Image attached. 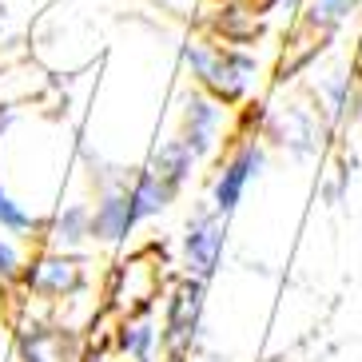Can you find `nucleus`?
Masks as SVG:
<instances>
[{"label": "nucleus", "instance_id": "0eeeda50", "mask_svg": "<svg viewBox=\"0 0 362 362\" xmlns=\"http://www.w3.org/2000/svg\"><path fill=\"white\" fill-rule=\"evenodd\" d=\"M223 124H227V107L219 104L215 96H207L203 88H187L180 104V132L192 151L199 160H211L219 151V139H223Z\"/></svg>", "mask_w": 362, "mask_h": 362}, {"label": "nucleus", "instance_id": "a211bd4d", "mask_svg": "<svg viewBox=\"0 0 362 362\" xmlns=\"http://www.w3.org/2000/svg\"><path fill=\"white\" fill-rule=\"evenodd\" d=\"M24 251L21 243L12 239V235L0 231V287H16V283H24Z\"/></svg>", "mask_w": 362, "mask_h": 362}, {"label": "nucleus", "instance_id": "f03ea898", "mask_svg": "<svg viewBox=\"0 0 362 362\" xmlns=\"http://www.w3.org/2000/svg\"><path fill=\"white\" fill-rule=\"evenodd\" d=\"M207 310V283L192 275H180L163 291V310H160V351L168 362H187L195 351Z\"/></svg>", "mask_w": 362, "mask_h": 362}, {"label": "nucleus", "instance_id": "f8f14e48", "mask_svg": "<svg viewBox=\"0 0 362 362\" xmlns=\"http://www.w3.org/2000/svg\"><path fill=\"white\" fill-rule=\"evenodd\" d=\"M21 362H80V342L64 327H33L21 330Z\"/></svg>", "mask_w": 362, "mask_h": 362}, {"label": "nucleus", "instance_id": "7ed1b4c3", "mask_svg": "<svg viewBox=\"0 0 362 362\" xmlns=\"http://www.w3.org/2000/svg\"><path fill=\"white\" fill-rule=\"evenodd\" d=\"M163 291H168L163 255L156 247H148V251H136V255H128L124 263H116L107 298H112V310L124 319V315H139V310H156Z\"/></svg>", "mask_w": 362, "mask_h": 362}, {"label": "nucleus", "instance_id": "1a4fd4ad", "mask_svg": "<svg viewBox=\"0 0 362 362\" xmlns=\"http://www.w3.org/2000/svg\"><path fill=\"white\" fill-rule=\"evenodd\" d=\"M315 112L327 119L330 132L362 116L358 84H354V72H351V68H334V72L319 76V84H315Z\"/></svg>", "mask_w": 362, "mask_h": 362}, {"label": "nucleus", "instance_id": "39448f33", "mask_svg": "<svg viewBox=\"0 0 362 362\" xmlns=\"http://www.w3.org/2000/svg\"><path fill=\"white\" fill-rule=\"evenodd\" d=\"M223 251H227V215H219L211 203L203 199L187 223H183L180 235V271L192 279H203L211 283V275L219 271L223 263Z\"/></svg>", "mask_w": 362, "mask_h": 362}, {"label": "nucleus", "instance_id": "f3484780", "mask_svg": "<svg viewBox=\"0 0 362 362\" xmlns=\"http://www.w3.org/2000/svg\"><path fill=\"white\" fill-rule=\"evenodd\" d=\"M0 231L12 235V239H33L36 231H44V223L36 219L33 211H24L21 203L0 187Z\"/></svg>", "mask_w": 362, "mask_h": 362}, {"label": "nucleus", "instance_id": "f257e3e1", "mask_svg": "<svg viewBox=\"0 0 362 362\" xmlns=\"http://www.w3.org/2000/svg\"><path fill=\"white\" fill-rule=\"evenodd\" d=\"M183 68L192 72L195 88H203L223 107H239L259 84V56L247 52L243 44L187 40L183 44Z\"/></svg>", "mask_w": 362, "mask_h": 362}, {"label": "nucleus", "instance_id": "2eb2a0df", "mask_svg": "<svg viewBox=\"0 0 362 362\" xmlns=\"http://www.w3.org/2000/svg\"><path fill=\"white\" fill-rule=\"evenodd\" d=\"M44 243L48 251H84L92 243V203H68L64 211H56V219L44 227Z\"/></svg>", "mask_w": 362, "mask_h": 362}, {"label": "nucleus", "instance_id": "6e6552de", "mask_svg": "<svg viewBox=\"0 0 362 362\" xmlns=\"http://www.w3.org/2000/svg\"><path fill=\"white\" fill-rule=\"evenodd\" d=\"M84 283H88L84 259L68 255V251H44L24 267V287L44 303H60V298L80 295Z\"/></svg>", "mask_w": 362, "mask_h": 362}, {"label": "nucleus", "instance_id": "423d86ee", "mask_svg": "<svg viewBox=\"0 0 362 362\" xmlns=\"http://www.w3.org/2000/svg\"><path fill=\"white\" fill-rule=\"evenodd\" d=\"M322 132H327V119L307 104H287L275 107L263 116V132L259 136L271 139L275 148H283L295 160H310L315 151L322 148Z\"/></svg>", "mask_w": 362, "mask_h": 362}, {"label": "nucleus", "instance_id": "ddd939ff", "mask_svg": "<svg viewBox=\"0 0 362 362\" xmlns=\"http://www.w3.org/2000/svg\"><path fill=\"white\" fill-rule=\"evenodd\" d=\"M128 199H132V215H136V223H148V219H160V215L171 211V203L180 199V192L171 187L163 175L144 163V168L132 171V183H128Z\"/></svg>", "mask_w": 362, "mask_h": 362}, {"label": "nucleus", "instance_id": "9b49d317", "mask_svg": "<svg viewBox=\"0 0 362 362\" xmlns=\"http://www.w3.org/2000/svg\"><path fill=\"white\" fill-rule=\"evenodd\" d=\"M362 8V0H303L298 4V36L319 52L327 40L339 36V28Z\"/></svg>", "mask_w": 362, "mask_h": 362}, {"label": "nucleus", "instance_id": "9d476101", "mask_svg": "<svg viewBox=\"0 0 362 362\" xmlns=\"http://www.w3.org/2000/svg\"><path fill=\"white\" fill-rule=\"evenodd\" d=\"M136 215H132V199L128 187H112V192H100L96 203H92V243L96 247H116L128 243V235L136 231Z\"/></svg>", "mask_w": 362, "mask_h": 362}, {"label": "nucleus", "instance_id": "4468645a", "mask_svg": "<svg viewBox=\"0 0 362 362\" xmlns=\"http://www.w3.org/2000/svg\"><path fill=\"white\" fill-rule=\"evenodd\" d=\"M160 351V322L156 310H139V315H124L116 322V354L128 362H156Z\"/></svg>", "mask_w": 362, "mask_h": 362}, {"label": "nucleus", "instance_id": "dca6fc26", "mask_svg": "<svg viewBox=\"0 0 362 362\" xmlns=\"http://www.w3.org/2000/svg\"><path fill=\"white\" fill-rule=\"evenodd\" d=\"M199 156L192 151V144L183 136H171V139H163L160 148L151 151V160H148V168L156 171V175H163V180L175 187V192H183L187 183H192V175H195V168H199Z\"/></svg>", "mask_w": 362, "mask_h": 362}, {"label": "nucleus", "instance_id": "6ab92c4d", "mask_svg": "<svg viewBox=\"0 0 362 362\" xmlns=\"http://www.w3.org/2000/svg\"><path fill=\"white\" fill-rule=\"evenodd\" d=\"M351 72H354V84H358V100H362V36H358V48L351 56Z\"/></svg>", "mask_w": 362, "mask_h": 362}, {"label": "nucleus", "instance_id": "20e7f679", "mask_svg": "<svg viewBox=\"0 0 362 362\" xmlns=\"http://www.w3.org/2000/svg\"><path fill=\"white\" fill-rule=\"evenodd\" d=\"M263 168H267V144H263V136H259V132L239 136V139H235V148L223 156V163L215 168L207 203H211L219 215H227V219H231L235 207L243 203L247 187L263 175Z\"/></svg>", "mask_w": 362, "mask_h": 362}]
</instances>
